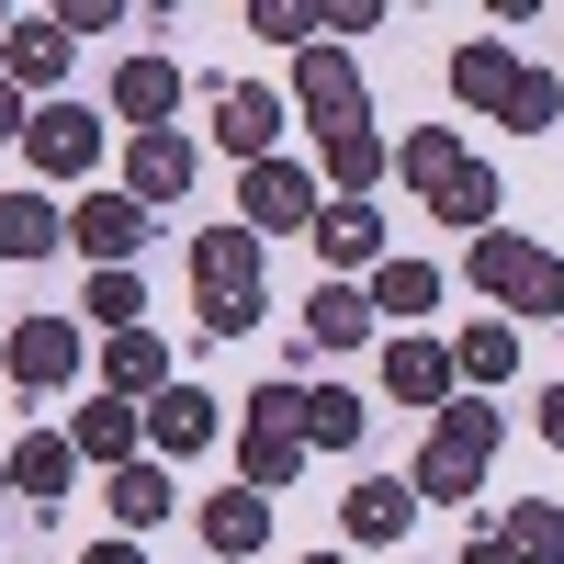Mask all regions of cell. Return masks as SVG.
<instances>
[{"label": "cell", "mask_w": 564, "mask_h": 564, "mask_svg": "<svg viewBox=\"0 0 564 564\" xmlns=\"http://www.w3.org/2000/svg\"><path fill=\"white\" fill-rule=\"evenodd\" d=\"M361 417H372V406H361L350 384H305V441H316V452H350Z\"/></svg>", "instance_id": "83f0119b"}, {"label": "cell", "mask_w": 564, "mask_h": 564, "mask_svg": "<svg viewBox=\"0 0 564 564\" xmlns=\"http://www.w3.org/2000/svg\"><path fill=\"white\" fill-rule=\"evenodd\" d=\"M294 102H305V124H316V148H339V135H361V124H372L350 45H305V57H294Z\"/></svg>", "instance_id": "8992f818"}, {"label": "cell", "mask_w": 564, "mask_h": 564, "mask_svg": "<svg viewBox=\"0 0 564 564\" xmlns=\"http://www.w3.org/2000/svg\"><path fill=\"white\" fill-rule=\"evenodd\" d=\"M0 497H12V452H0Z\"/></svg>", "instance_id": "74e56055"}, {"label": "cell", "mask_w": 564, "mask_h": 564, "mask_svg": "<svg viewBox=\"0 0 564 564\" xmlns=\"http://www.w3.org/2000/svg\"><path fill=\"white\" fill-rule=\"evenodd\" d=\"M305 564H339V553H305Z\"/></svg>", "instance_id": "f35d334b"}, {"label": "cell", "mask_w": 564, "mask_h": 564, "mask_svg": "<svg viewBox=\"0 0 564 564\" xmlns=\"http://www.w3.org/2000/svg\"><path fill=\"white\" fill-rule=\"evenodd\" d=\"M102 395H170V339H159V327L102 339Z\"/></svg>", "instance_id": "ffe728a7"}, {"label": "cell", "mask_w": 564, "mask_h": 564, "mask_svg": "<svg viewBox=\"0 0 564 564\" xmlns=\"http://www.w3.org/2000/svg\"><path fill=\"white\" fill-rule=\"evenodd\" d=\"M68 475H79V441H57V430H23V441H12V486H23L34 508H57Z\"/></svg>", "instance_id": "d4e9b609"}, {"label": "cell", "mask_w": 564, "mask_h": 564, "mask_svg": "<svg viewBox=\"0 0 564 564\" xmlns=\"http://www.w3.org/2000/svg\"><path fill=\"white\" fill-rule=\"evenodd\" d=\"M305 238L327 271H384V204H316Z\"/></svg>", "instance_id": "7c38bea8"}, {"label": "cell", "mask_w": 564, "mask_h": 564, "mask_svg": "<svg viewBox=\"0 0 564 564\" xmlns=\"http://www.w3.org/2000/svg\"><path fill=\"white\" fill-rule=\"evenodd\" d=\"M0 79H12V90H57L68 79V23L57 12H12V34H0Z\"/></svg>", "instance_id": "30bf717a"}, {"label": "cell", "mask_w": 564, "mask_h": 564, "mask_svg": "<svg viewBox=\"0 0 564 564\" xmlns=\"http://www.w3.org/2000/svg\"><path fill=\"white\" fill-rule=\"evenodd\" d=\"M215 148L238 159V170L282 159V90H260V79H226V90H215Z\"/></svg>", "instance_id": "9c48e42d"}, {"label": "cell", "mask_w": 564, "mask_h": 564, "mask_svg": "<svg viewBox=\"0 0 564 564\" xmlns=\"http://www.w3.org/2000/svg\"><path fill=\"white\" fill-rule=\"evenodd\" d=\"M305 384H294V372H271V384L249 395V417H238V475L271 497V486H294L305 475Z\"/></svg>", "instance_id": "5b68a950"}, {"label": "cell", "mask_w": 564, "mask_h": 564, "mask_svg": "<svg viewBox=\"0 0 564 564\" xmlns=\"http://www.w3.org/2000/svg\"><path fill=\"white\" fill-rule=\"evenodd\" d=\"M0 372H12L23 395H57V384H79V327H68V316H23L12 339H0Z\"/></svg>", "instance_id": "ba28073f"}, {"label": "cell", "mask_w": 564, "mask_h": 564, "mask_svg": "<svg viewBox=\"0 0 564 564\" xmlns=\"http://www.w3.org/2000/svg\"><path fill=\"white\" fill-rule=\"evenodd\" d=\"M113 113H124L135 135H170V113H181V68H170V57H124V68H113Z\"/></svg>", "instance_id": "5bb4252c"}, {"label": "cell", "mask_w": 564, "mask_h": 564, "mask_svg": "<svg viewBox=\"0 0 564 564\" xmlns=\"http://www.w3.org/2000/svg\"><path fill=\"white\" fill-rule=\"evenodd\" d=\"M452 90L475 113H508V90H520V57H508L497 34H475V45H452Z\"/></svg>", "instance_id": "cb8c5ba5"}, {"label": "cell", "mask_w": 564, "mask_h": 564, "mask_svg": "<svg viewBox=\"0 0 564 564\" xmlns=\"http://www.w3.org/2000/svg\"><path fill=\"white\" fill-rule=\"evenodd\" d=\"M497 124H508V135H553V124H564V79H553V68H520V90H508Z\"/></svg>", "instance_id": "1f68e13d"}, {"label": "cell", "mask_w": 564, "mask_h": 564, "mask_svg": "<svg viewBox=\"0 0 564 564\" xmlns=\"http://www.w3.org/2000/svg\"><path fill=\"white\" fill-rule=\"evenodd\" d=\"M452 564H520V553H508V531H463V553Z\"/></svg>", "instance_id": "836d02e7"}, {"label": "cell", "mask_w": 564, "mask_h": 564, "mask_svg": "<svg viewBox=\"0 0 564 564\" xmlns=\"http://www.w3.org/2000/svg\"><path fill=\"white\" fill-rule=\"evenodd\" d=\"M215 430H226V406H215L204 384H170V395H148V441H159L170 463H181V452H204Z\"/></svg>", "instance_id": "e0dca14e"}, {"label": "cell", "mask_w": 564, "mask_h": 564, "mask_svg": "<svg viewBox=\"0 0 564 564\" xmlns=\"http://www.w3.org/2000/svg\"><path fill=\"white\" fill-rule=\"evenodd\" d=\"M79 316H102V339H124V327H148V282H135V271H90Z\"/></svg>", "instance_id": "4dcf8cb0"}, {"label": "cell", "mask_w": 564, "mask_h": 564, "mask_svg": "<svg viewBox=\"0 0 564 564\" xmlns=\"http://www.w3.org/2000/svg\"><path fill=\"white\" fill-rule=\"evenodd\" d=\"M384 395L441 417V395H452V350H441V339H395V350H384Z\"/></svg>", "instance_id": "44dd1931"}, {"label": "cell", "mask_w": 564, "mask_h": 564, "mask_svg": "<svg viewBox=\"0 0 564 564\" xmlns=\"http://www.w3.org/2000/svg\"><path fill=\"white\" fill-rule=\"evenodd\" d=\"M260 542H271V497H260V486H238V497H204V553L249 564Z\"/></svg>", "instance_id": "7402d4cb"}, {"label": "cell", "mask_w": 564, "mask_h": 564, "mask_svg": "<svg viewBox=\"0 0 564 564\" xmlns=\"http://www.w3.org/2000/svg\"><path fill=\"white\" fill-rule=\"evenodd\" d=\"M193 135H135V148H124V193L135 204H170V193H193Z\"/></svg>", "instance_id": "ac0fdd59"}, {"label": "cell", "mask_w": 564, "mask_h": 564, "mask_svg": "<svg viewBox=\"0 0 564 564\" xmlns=\"http://www.w3.org/2000/svg\"><path fill=\"white\" fill-rule=\"evenodd\" d=\"M23 135H34V113H23V90L0 79V148H23Z\"/></svg>", "instance_id": "e575fe53"}, {"label": "cell", "mask_w": 564, "mask_h": 564, "mask_svg": "<svg viewBox=\"0 0 564 564\" xmlns=\"http://www.w3.org/2000/svg\"><path fill=\"white\" fill-rule=\"evenodd\" d=\"M193 305H204L215 339H238V327L271 316L260 305V238H249V226H204V238H193Z\"/></svg>", "instance_id": "277c9868"}, {"label": "cell", "mask_w": 564, "mask_h": 564, "mask_svg": "<svg viewBox=\"0 0 564 564\" xmlns=\"http://www.w3.org/2000/svg\"><path fill=\"white\" fill-rule=\"evenodd\" d=\"M497 531H508V553H520V564H564V508H553V497H520Z\"/></svg>", "instance_id": "f1b7e54d"}, {"label": "cell", "mask_w": 564, "mask_h": 564, "mask_svg": "<svg viewBox=\"0 0 564 564\" xmlns=\"http://www.w3.org/2000/svg\"><path fill=\"white\" fill-rule=\"evenodd\" d=\"M23 159H34V170H57V181H79L90 159H102V113L45 102V113H34V135H23Z\"/></svg>", "instance_id": "4fadbf2b"}, {"label": "cell", "mask_w": 564, "mask_h": 564, "mask_svg": "<svg viewBox=\"0 0 564 564\" xmlns=\"http://www.w3.org/2000/svg\"><path fill=\"white\" fill-rule=\"evenodd\" d=\"M406 520H417V486H406V475H361V486L339 497V531H350V542H406Z\"/></svg>", "instance_id": "9a60e30c"}, {"label": "cell", "mask_w": 564, "mask_h": 564, "mask_svg": "<svg viewBox=\"0 0 564 564\" xmlns=\"http://www.w3.org/2000/svg\"><path fill=\"white\" fill-rule=\"evenodd\" d=\"M238 215H249V238H260V226H316V170L260 159V170L238 181Z\"/></svg>", "instance_id": "8fae6325"}, {"label": "cell", "mask_w": 564, "mask_h": 564, "mask_svg": "<svg viewBox=\"0 0 564 564\" xmlns=\"http://www.w3.org/2000/svg\"><path fill=\"white\" fill-rule=\"evenodd\" d=\"M486 463H497V406H475V395H463V406H441L430 417V452H417V508H475V486H486Z\"/></svg>", "instance_id": "3957f363"}, {"label": "cell", "mask_w": 564, "mask_h": 564, "mask_svg": "<svg viewBox=\"0 0 564 564\" xmlns=\"http://www.w3.org/2000/svg\"><path fill=\"white\" fill-rule=\"evenodd\" d=\"M0 34H12V12H0Z\"/></svg>", "instance_id": "ab89813d"}, {"label": "cell", "mask_w": 564, "mask_h": 564, "mask_svg": "<svg viewBox=\"0 0 564 564\" xmlns=\"http://www.w3.org/2000/svg\"><path fill=\"white\" fill-rule=\"evenodd\" d=\"M170 508H181V486L159 475V463H124V475H113V520H124V531H159Z\"/></svg>", "instance_id": "4316f807"}, {"label": "cell", "mask_w": 564, "mask_h": 564, "mask_svg": "<svg viewBox=\"0 0 564 564\" xmlns=\"http://www.w3.org/2000/svg\"><path fill=\"white\" fill-rule=\"evenodd\" d=\"M395 170L417 181V204H430L441 226H463V238H486V226H497V170L463 159L452 124H406V135H395Z\"/></svg>", "instance_id": "6da1fadb"}, {"label": "cell", "mask_w": 564, "mask_h": 564, "mask_svg": "<svg viewBox=\"0 0 564 564\" xmlns=\"http://www.w3.org/2000/svg\"><path fill=\"white\" fill-rule=\"evenodd\" d=\"M57 238H68V215L45 193H0V260H45Z\"/></svg>", "instance_id": "484cf974"}, {"label": "cell", "mask_w": 564, "mask_h": 564, "mask_svg": "<svg viewBox=\"0 0 564 564\" xmlns=\"http://www.w3.org/2000/svg\"><path fill=\"white\" fill-rule=\"evenodd\" d=\"M68 249H90V271H135V249H148V204H135V193H79L68 204Z\"/></svg>", "instance_id": "52a82bcc"}, {"label": "cell", "mask_w": 564, "mask_h": 564, "mask_svg": "<svg viewBox=\"0 0 564 564\" xmlns=\"http://www.w3.org/2000/svg\"><path fill=\"white\" fill-rule=\"evenodd\" d=\"M79 564H148V553H135V542H90Z\"/></svg>", "instance_id": "d590c367"}, {"label": "cell", "mask_w": 564, "mask_h": 564, "mask_svg": "<svg viewBox=\"0 0 564 564\" xmlns=\"http://www.w3.org/2000/svg\"><path fill=\"white\" fill-rule=\"evenodd\" d=\"M430 305H441L430 260H384V271H372V316H430Z\"/></svg>", "instance_id": "f546056e"}, {"label": "cell", "mask_w": 564, "mask_h": 564, "mask_svg": "<svg viewBox=\"0 0 564 564\" xmlns=\"http://www.w3.org/2000/svg\"><path fill=\"white\" fill-rule=\"evenodd\" d=\"M249 34H260V45H294V57H305V45L327 34V12H305V0H260V12H249Z\"/></svg>", "instance_id": "d6a6232c"}, {"label": "cell", "mask_w": 564, "mask_h": 564, "mask_svg": "<svg viewBox=\"0 0 564 564\" xmlns=\"http://www.w3.org/2000/svg\"><path fill=\"white\" fill-rule=\"evenodd\" d=\"M372 339V294L361 282H316L305 294V350H361Z\"/></svg>", "instance_id": "d6986e66"}, {"label": "cell", "mask_w": 564, "mask_h": 564, "mask_svg": "<svg viewBox=\"0 0 564 564\" xmlns=\"http://www.w3.org/2000/svg\"><path fill=\"white\" fill-rule=\"evenodd\" d=\"M463 271H475L486 305L564 327V260H553V249H531V238H508V226H486V238H463Z\"/></svg>", "instance_id": "7a4b0ae2"}, {"label": "cell", "mask_w": 564, "mask_h": 564, "mask_svg": "<svg viewBox=\"0 0 564 564\" xmlns=\"http://www.w3.org/2000/svg\"><path fill=\"white\" fill-rule=\"evenodd\" d=\"M542 441H553V452H564V384H553V395H542Z\"/></svg>", "instance_id": "8d00e7d4"}, {"label": "cell", "mask_w": 564, "mask_h": 564, "mask_svg": "<svg viewBox=\"0 0 564 564\" xmlns=\"http://www.w3.org/2000/svg\"><path fill=\"white\" fill-rule=\"evenodd\" d=\"M508 372H520V327H508V316H475V327H463V339H452V384H508Z\"/></svg>", "instance_id": "603a6c76"}, {"label": "cell", "mask_w": 564, "mask_h": 564, "mask_svg": "<svg viewBox=\"0 0 564 564\" xmlns=\"http://www.w3.org/2000/svg\"><path fill=\"white\" fill-rule=\"evenodd\" d=\"M68 441H79V463H113V475H124V452L148 441V406H135V395H90L68 417Z\"/></svg>", "instance_id": "2e32d148"}]
</instances>
